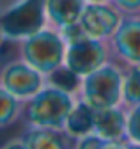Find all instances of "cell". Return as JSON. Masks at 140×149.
Listing matches in <instances>:
<instances>
[{
    "label": "cell",
    "instance_id": "obj_1",
    "mask_svg": "<svg viewBox=\"0 0 140 149\" xmlns=\"http://www.w3.org/2000/svg\"><path fill=\"white\" fill-rule=\"evenodd\" d=\"M76 96L53 85H44L37 94L23 101L21 119L27 126L64 130L67 116L76 103Z\"/></svg>",
    "mask_w": 140,
    "mask_h": 149
},
{
    "label": "cell",
    "instance_id": "obj_2",
    "mask_svg": "<svg viewBox=\"0 0 140 149\" xmlns=\"http://www.w3.org/2000/svg\"><path fill=\"white\" fill-rule=\"evenodd\" d=\"M124 68L114 59L82 78L78 98L92 108H108L122 105Z\"/></svg>",
    "mask_w": 140,
    "mask_h": 149
},
{
    "label": "cell",
    "instance_id": "obj_3",
    "mask_svg": "<svg viewBox=\"0 0 140 149\" xmlns=\"http://www.w3.org/2000/svg\"><path fill=\"white\" fill-rule=\"evenodd\" d=\"M20 43V59L37 69L41 74L48 77L51 71L64 64L66 41L60 32L53 27H43L36 34H32Z\"/></svg>",
    "mask_w": 140,
    "mask_h": 149
},
{
    "label": "cell",
    "instance_id": "obj_4",
    "mask_svg": "<svg viewBox=\"0 0 140 149\" xmlns=\"http://www.w3.org/2000/svg\"><path fill=\"white\" fill-rule=\"evenodd\" d=\"M46 25V0H11L0 9V27L7 41H21Z\"/></svg>",
    "mask_w": 140,
    "mask_h": 149
},
{
    "label": "cell",
    "instance_id": "obj_5",
    "mask_svg": "<svg viewBox=\"0 0 140 149\" xmlns=\"http://www.w3.org/2000/svg\"><path fill=\"white\" fill-rule=\"evenodd\" d=\"M108 61H112V50L108 41L85 36L78 41L66 45L64 64L71 71H75L80 78L105 66Z\"/></svg>",
    "mask_w": 140,
    "mask_h": 149
},
{
    "label": "cell",
    "instance_id": "obj_6",
    "mask_svg": "<svg viewBox=\"0 0 140 149\" xmlns=\"http://www.w3.org/2000/svg\"><path fill=\"white\" fill-rule=\"evenodd\" d=\"M112 59L122 68L140 64V13L122 14V20L108 39Z\"/></svg>",
    "mask_w": 140,
    "mask_h": 149
},
{
    "label": "cell",
    "instance_id": "obj_7",
    "mask_svg": "<svg viewBox=\"0 0 140 149\" xmlns=\"http://www.w3.org/2000/svg\"><path fill=\"white\" fill-rule=\"evenodd\" d=\"M0 85L18 100L27 101L46 85V78L23 59H18L0 69Z\"/></svg>",
    "mask_w": 140,
    "mask_h": 149
},
{
    "label": "cell",
    "instance_id": "obj_8",
    "mask_svg": "<svg viewBox=\"0 0 140 149\" xmlns=\"http://www.w3.org/2000/svg\"><path fill=\"white\" fill-rule=\"evenodd\" d=\"M121 20L122 13L112 2H87L78 23L85 36L108 41L117 30Z\"/></svg>",
    "mask_w": 140,
    "mask_h": 149
},
{
    "label": "cell",
    "instance_id": "obj_9",
    "mask_svg": "<svg viewBox=\"0 0 140 149\" xmlns=\"http://www.w3.org/2000/svg\"><path fill=\"white\" fill-rule=\"evenodd\" d=\"M126 126H128V110L122 105L108 108H94V126H92L94 135L110 140H128Z\"/></svg>",
    "mask_w": 140,
    "mask_h": 149
},
{
    "label": "cell",
    "instance_id": "obj_10",
    "mask_svg": "<svg viewBox=\"0 0 140 149\" xmlns=\"http://www.w3.org/2000/svg\"><path fill=\"white\" fill-rule=\"evenodd\" d=\"M20 139L27 149H73V139L64 130L27 126Z\"/></svg>",
    "mask_w": 140,
    "mask_h": 149
},
{
    "label": "cell",
    "instance_id": "obj_11",
    "mask_svg": "<svg viewBox=\"0 0 140 149\" xmlns=\"http://www.w3.org/2000/svg\"><path fill=\"white\" fill-rule=\"evenodd\" d=\"M85 6L87 0H46V22L57 30L76 25Z\"/></svg>",
    "mask_w": 140,
    "mask_h": 149
},
{
    "label": "cell",
    "instance_id": "obj_12",
    "mask_svg": "<svg viewBox=\"0 0 140 149\" xmlns=\"http://www.w3.org/2000/svg\"><path fill=\"white\" fill-rule=\"evenodd\" d=\"M92 126H94V108L78 98L75 107L71 108V112H69V116H67L64 132L73 140H76L80 137L91 135Z\"/></svg>",
    "mask_w": 140,
    "mask_h": 149
},
{
    "label": "cell",
    "instance_id": "obj_13",
    "mask_svg": "<svg viewBox=\"0 0 140 149\" xmlns=\"http://www.w3.org/2000/svg\"><path fill=\"white\" fill-rule=\"evenodd\" d=\"M21 112H23V101L12 96L9 91H6L0 85V130L21 119Z\"/></svg>",
    "mask_w": 140,
    "mask_h": 149
},
{
    "label": "cell",
    "instance_id": "obj_14",
    "mask_svg": "<svg viewBox=\"0 0 140 149\" xmlns=\"http://www.w3.org/2000/svg\"><path fill=\"white\" fill-rule=\"evenodd\" d=\"M140 105V64L124 68V85H122V107L126 110Z\"/></svg>",
    "mask_w": 140,
    "mask_h": 149
},
{
    "label": "cell",
    "instance_id": "obj_15",
    "mask_svg": "<svg viewBox=\"0 0 140 149\" xmlns=\"http://www.w3.org/2000/svg\"><path fill=\"white\" fill-rule=\"evenodd\" d=\"M46 78V84L48 85H53L57 89H62L66 92H71L78 98V91H80V84H82V78L75 71H71L66 64L59 66L55 71H51Z\"/></svg>",
    "mask_w": 140,
    "mask_h": 149
},
{
    "label": "cell",
    "instance_id": "obj_16",
    "mask_svg": "<svg viewBox=\"0 0 140 149\" xmlns=\"http://www.w3.org/2000/svg\"><path fill=\"white\" fill-rule=\"evenodd\" d=\"M73 149H130L128 140H110L101 139L94 133L73 140Z\"/></svg>",
    "mask_w": 140,
    "mask_h": 149
},
{
    "label": "cell",
    "instance_id": "obj_17",
    "mask_svg": "<svg viewBox=\"0 0 140 149\" xmlns=\"http://www.w3.org/2000/svg\"><path fill=\"white\" fill-rule=\"evenodd\" d=\"M126 139L130 142L140 144V105L128 108V126H126Z\"/></svg>",
    "mask_w": 140,
    "mask_h": 149
},
{
    "label": "cell",
    "instance_id": "obj_18",
    "mask_svg": "<svg viewBox=\"0 0 140 149\" xmlns=\"http://www.w3.org/2000/svg\"><path fill=\"white\" fill-rule=\"evenodd\" d=\"M110 2L122 14H137V13H140V0H110Z\"/></svg>",
    "mask_w": 140,
    "mask_h": 149
},
{
    "label": "cell",
    "instance_id": "obj_19",
    "mask_svg": "<svg viewBox=\"0 0 140 149\" xmlns=\"http://www.w3.org/2000/svg\"><path fill=\"white\" fill-rule=\"evenodd\" d=\"M2 149H27V147H25L23 140L18 137V139H12V140H9L6 146H2Z\"/></svg>",
    "mask_w": 140,
    "mask_h": 149
},
{
    "label": "cell",
    "instance_id": "obj_20",
    "mask_svg": "<svg viewBox=\"0 0 140 149\" xmlns=\"http://www.w3.org/2000/svg\"><path fill=\"white\" fill-rule=\"evenodd\" d=\"M6 41L7 39H6V36H4V30H2V27H0V50H2V46H4Z\"/></svg>",
    "mask_w": 140,
    "mask_h": 149
},
{
    "label": "cell",
    "instance_id": "obj_21",
    "mask_svg": "<svg viewBox=\"0 0 140 149\" xmlns=\"http://www.w3.org/2000/svg\"><path fill=\"white\" fill-rule=\"evenodd\" d=\"M130 142V140H128ZM130 149H140V144H135V142H130Z\"/></svg>",
    "mask_w": 140,
    "mask_h": 149
},
{
    "label": "cell",
    "instance_id": "obj_22",
    "mask_svg": "<svg viewBox=\"0 0 140 149\" xmlns=\"http://www.w3.org/2000/svg\"><path fill=\"white\" fill-rule=\"evenodd\" d=\"M87 2H110V0H87Z\"/></svg>",
    "mask_w": 140,
    "mask_h": 149
},
{
    "label": "cell",
    "instance_id": "obj_23",
    "mask_svg": "<svg viewBox=\"0 0 140 149\" xmlns=\"http://www.w3.org/2000/svg\"><path fill=\"white\" fill-rule=\"evenodd\" d=\"M2 6H4V4H2V0H0V9H2Z\"/></svg>",
    "mask_w": 140,
    "mask_h": 149
},
{
    "label": "cell",
    "instance_id": "obj_24",
    "mask_svg": "<svg viewBox=\"0 0 140 149\" xmlns=\"http://www.w3.org/2000/svg\"><path fill=\"white\" fill-rule=\"evenodd\" d=\"M6 2H11V0H6Z\"/></svg>",
    "mask_w": 140,
    "mask_h": 149
}]
</instances>
